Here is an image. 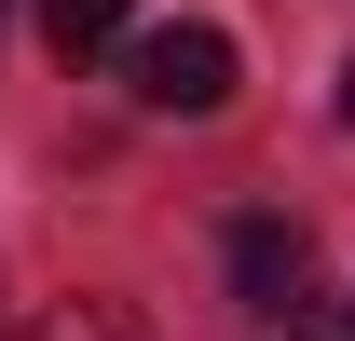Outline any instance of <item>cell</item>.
<instances>
[{"instance_id":"6da1fadb","label":"cell","mask_w":355,"mask_h":341,"mask_svg":"<svg viewBox=\"0 0 355 341\" xmlns=\"http://www.w3.org/2000/svg\"><path fill=\"white\" fill-rule=\"evenodd\" d=\"M123 82H137V110H178V123H205V110H232V28H205V14H178V28H137V42H123Z\"/></svg>"},{"instance_id":"7a4b0ae2","label":"cell","mask_w":355,"mask_h":341,"mask_svg":"<svg viewBox=\"0 0 355 341\" xmlns=\"http://www.w3.org/2000/svg\"><path fill=\"white\" fill-rule=\"evenodd\" d=\"M232 287H246V314L328 341V314H314V232L301 218H232Z\"/></svg>"},{"instance_id":"3957f363","label":"cell","mask_w":355,"mask_h":341,"mask_svg":"<svg viewBox=\"0 0 355 341\" xmlns=\"http://www.w3.org/2000/svg\"><path fill=\"white\" fill-rule=\"evenodd\" d=\"M42 42H55V69H96L137 42V0H42Z\"/></svg>"},{"instance_id":"277c9868","label":"cell","mask_w":355,"mask_h":341,"mask_svg":"<svg viewBox=\"0 0 355 341\" xmlns=\"http://www.w3.org/2000/svg\"><path fill=\"white\" fill-rule=\"evenodd\" d=\"M0 341H137V314H110V300H55V314H28V328Z\"/></svg>"},{"instance_id":"5b68a950","label":"cell","mask_w":355,"mask_h":341,"mask_svg":"<svg viewBox=\"0 0 355 341\" xmlns=\"http://www.w3.org/2000/svg\"><path fill=\"white\" fill-rule=\"evenodd\" d=\"M342 123H355V69H342Z\"/></svg>"},{"instance_id":"8992f818","label":"cell","mask_w":355,"mask_h":341,"mask_svg":"<svg viewBox=\"0 0 355 341\" xmlns=\"http://www.w3.org/2000/svg\"><path fill=\"white\" fill-rule=\"evenodd\" d=\"M328 341H355V314H342V328H328Z\"/></svg>"},{"instance_id":"52a82bcc","label":"cell","mask_w":355,"mask_h":341,"mask_svg":"<svg viewBox=\"0 0 355 341\" xmlns=\"http://www.w3.org/2000/svg\"><path fill=\"white\" fill-rule=\"evenodd\" d=\"M0 14H14V0H0Z\"/></svg>"}]
</instances>
